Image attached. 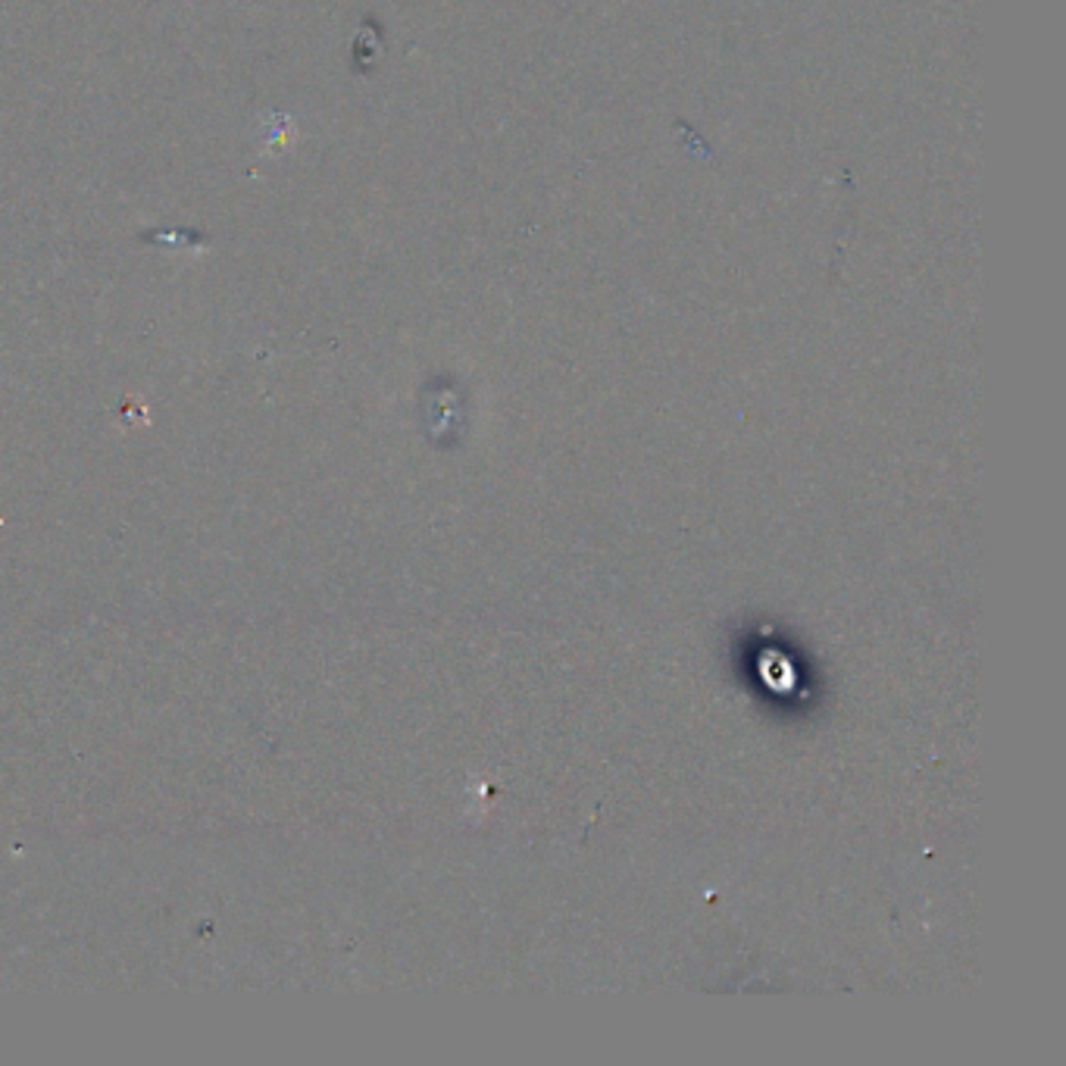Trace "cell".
Segmentation results:
<instances>
[{"mask_svg":"<svg viewBox=\"0 0 1066 1066\" xmlns=\"http://www.w3.org/2000/svg\"><path fill=\"white\" fill-rule=\"evenodd\" d=\"M764 679L772 685V688H789V685H794V672L789 670V663L782 660V657H769V660H764Z\"/></svg>","mask_w":1066,"mask_h":1066,"instance_id":"obj_1","label":"cell"}]
</instances>
